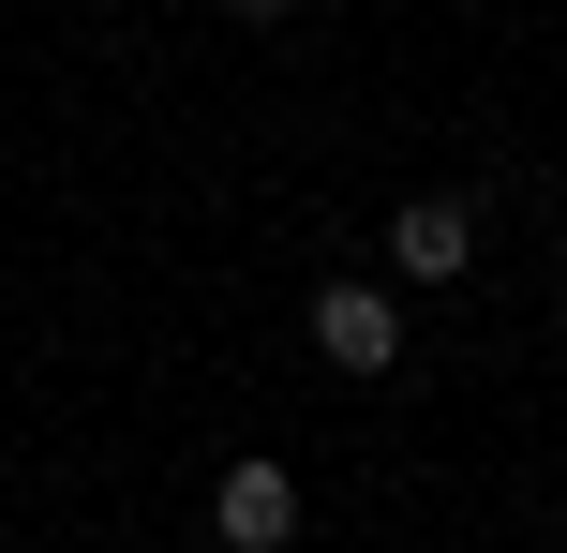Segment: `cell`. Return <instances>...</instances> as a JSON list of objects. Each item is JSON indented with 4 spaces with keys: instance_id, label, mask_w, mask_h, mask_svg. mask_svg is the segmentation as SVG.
Listing matches in <instances>:
<instances>
[{
    "instance_id": "cell-1",
    "label": "cell",
    "mask_w": 567,
    "mask_h": 553,
    "mask_svg": "<svg viewBox=\"0 0 567 553\" xmlns=\"http://www.w3.org/2000/svg\"><path fill=\"white\" fill-rule=\"evenodd\" d=\"M209 539H225V553H299V479H284L269 449H239L225 494H209Z\"/></svg>"
},
{
    "instance_id": "cell-2",
    "label": "cell",
    "mask_w": 567,
    "mask_h": 553,
    "mask_svg": "<svg viewBox=\"0 0 567 553\" xmlns=\"http://www.w3.org/2000/svg\"><path fill=\"white\" fill-rule=\"evenodd\" d=\"M313 359L329 375H389L403 359V299L389 285H313Z\"/></svg>"
},
{
    "instance_id": "cell-3",
    "label": "cell",
    "mask_w": 567,
    "mask_h": 553,
    "mask_svg": "<svg viewBox=\"0 0 567 553\" xmlns=\"http://www.w3.org/2000/svg\"><path fill=\"white\" fill-rule=\"evenodd\" d=\"M389 269H403V285H463V269H478V195H403Z\"/></svg>"
},
{
    "instance_id": "cell-4",
    "label": "cell",
    "mask_w": 567,
    "mask_h": 553,
    "mask_svg": "<svg viewBox=\"0 0 567 553\" xmlns=\"http://www.w3.org/2000/svg\"><path fill=\"white\" fill-rule=\"evenodd\" d=\"M225 16H299V0H225Z\"/></svg>"
},
{
    "instance_id": "cell-5",
    "label": "cell",
    "mask_w": 567,
    "mask_h": 553,
    "mask_svg": "<svg viewBox=\"0 0 567 553\" xmlns=\"http://www.w3.org/2000/svg\"><path fill=\"white\" fill-rule=\"evenodd\" d=\"M553 285H567V225H553Z\"/></svg>"
}]
</instances>
